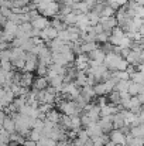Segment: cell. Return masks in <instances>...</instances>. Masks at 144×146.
Instances as JSON below:
<instances>
[{
  "label": "cell",
  "mask_w": 144,
  "mask_h": 146,
  "mask_svg": "<svg viewBox=\"0 0 144 146\" xmlns=\"http://www.w3.org/2000/svg\"><path fill=\"white\" fill-rule=\"evenodd\" d=\"M106 68L109 71H126L127 67H129V62L124 57H122L119 52L116 51H110L106 54V58H105V62Z\"/></svg>",
  "instance_id": "obj_1"
},
{
  "label": "cell",
  "mask_w": 144,
  "mask_h": 146,
  "mask_svg": "<svg viewBox=\"0 0 144 146\" xmlns=\"http://www.w3.org/2000/svg\"><path fill=\"white\" fill-rule=\"evenodd\" d=\"M37 9L45 17H54L57 13H59V4L55 0H40Z\"/></svg>",
  "instance_id": "obj_2"
},
{
  "label": "cell",
  "mask_w": 144,
  "mask_h": 146,
  "mask_svg": "<svg viewBox=\"0 0 144 146\" xmlns=\"http://www.w3.org/2000/svg\"><path fill=\"white\" fill-rule=\"evenodd\" d=\"M59 109L64 115H78L81 112V108L76 105L75 101H64L59 104Z\"/></svg>",
  "instance_id": "obj_3"
},
{
  "label": "cell",
  "mask_w": 144,
  "mask_h": 146,
  "mask_svg": "<svg viewBox=\"0 0 144 146\" xmlns=\"http://www.w3.org/2000/svg\"><path fill=\"white\" fill-rule=\"evenodd\" d=\"M61 92L64 95H66V97L72 98V99H75L78 95H81V90H79V85L76 82L75 84H72V82H64Z\"/></svg>",
  "instance_id": "obj_4"
},
{
  "label": "cell",
  "mask_w": 144,
  "mask_h": 146,
  "mask_svg": "<svg viewBox=\"0 0 144 146\" xmlns=\"http://www.w3.org/2000/svg\"><path fill=\"white\" fill-rule=\"evenodd\" d=\"M124 36H126V31H124L122 27H114V29L110 31L109 43H110V44H113V46H119Z\"/></svg>",
  "instance_id": "obj_5"
},
{
  "label": "cell",
  "mask_w": 144,
  "mask_h": 146,
  "mask_svg": "<svg viewBox=\"0 0 144 146\" xmlns=\"http://www.w3.org/2000/svg\"><path fill=\"white\" fill-rule=\"evenodd\" d=\"M81 31L82 34L86 33L89 29H91V21H89V17H88V13H79L78 14V20H76V24H75Z\"/></svg>",
  "instance_id": "obj_6"
},
{
  "label": "cell",
  "mask_w": 144,
  "mask_h": 146,
  "mask_svg": "<svg viewBox=\"0 0 144 146\" xmlns=\"http://www.w3.org/2000/svg\"><path fill=\"white\" fill-rule=\"evenodd\" d=\"M109 139H110V142H113L114 145H117V146H124L126 145V135H124V132H122L120 129L110 131Z\"/></svg>",
  "instance_id": "obj_7"
},
{
  "label": "cell",
  "mask_w": 144,
  "mask_h": 146,
  "mask_svg": "<svg viewBox=\"0 0 144 146\" xmlns=\"http://www.w3.org/2000/svg\"><path fill=\"white\" fill-rule=\"evenodd\" d=\"M99 24L103 27V30H105L106 33H110L114 27H117V20H116L114 16H110V17H100Z\"/></svg>",
  "instance_id": "obj_8"
},
{
  "label": "cell",
  "mask_w": 144,
  "mask_h": 146,
  "mask_svg": "<svg viewBox=\"0 0 144 146\" xmlns=\"http://www.w3.org/2000/svg\"><path fill=\"white\" fill-rule=\"evenodd\" d=\"M88 57H89V60H91V62H89L91 65H92V64H103V62H105V58H106V52H105L103 50L96 48V50H93L92 52H89Z\"/></svg>",
  "instance_id": "obj_9"
},
{
  "label": "cell",
  "mask_w": 144,
  "mask_h": 146,
  "mask_svg": "<svg viewBox=\"0 0 144 146\" xmlns=\"http://www.w3.org/2000/svg\"><path fill=\"white\" fill-rule=\"evenodd\" d=\"M89 62H91V60H89L88 55L79 54V55L76 57V60H75V68L79 70V71H88V68H89V65H91Z\"/></svg>",
  "instance_id": "obj_10"
},
{
  "label": "cell",
  "mask_w": 144,
  "mask_h": 146,
  "mask_svg": "<svg viewBox=\"0 0 144 146\" xmlns=\"http://www.w3.org/2000/svg\"><path fill=\"white\" fill-rule=\"evenodd\" d=\"M31 26L36 30H44L45 27L49 26V21H48V19L45 16H36L31 20Z\"/></svg>",
  "instance_id": "obj_11"
},
{
  "label": "cell",
  "mask_w": 144,
  "mask_h": 146,
  "mask_svg": "<svg viewBox=\"0 0 144 146\" xmlns=\"http://www.w3.org/2000/svg\"><path fill=\"white\" fill-rule=\"evenodd\" d=\"M99 126L102 128L103 132H110L113 129V115H106V116H102L99 121H97Z\"/></svg>",
  "instance_id": "obj_12"
},
{
  "label": "cell",
  "mask_w": 144,
  "mask_h": 146,
  "mask_svg": "<svg viewBox=\"0 0 144 146\" xmlns=\"http://www.w3.org/2000/svg\"><path fill=\"white\" fill-rule=\"evenodd\" d=\"M41 37H43L45 41H52L54 38L58 37V30L54 29L52 26H48L44 30H41Z\"/></svg>",
  "instance_id": "obj_13"
},
{
  "label": "cell",
  "mask_w": 144,
  "mask_h": 146,
  "mask_svg": "<svg viewBox=\"0 0 144 146\" xmlns=\"http://www.w3.org/2000/svg\"><path fill=\"white\" fill-rule=\"evenodd\" d=\"M123 126H126L123 111H122V112H116V113L113 115V128H114V129H122Z\"/></svg>",
  "instance_id": "obj_14"
},
{
  "label": "cell",
  "mask_w": 144,
  "mask_h": 146,
  "mask_svg": "<svg viewBox=\"0 0 144 146\" xmlns=\"http://www.w3.org/2000/svg\"><path fill=\"white\" fill-rule=\"evenodd\" d=\"M86 132H88L89 138H95V136H99V135L103 133V131H102V128L99 126L97 122H93L89 126H86Z\"/></svg>",
  "instance_id": "obj_15"
},
{
  "label": "cell",
  "mask_w": 144,
  "mask_h": 146,
  "mask_svg": "<svg viewBox=\"0 0 144 146\" xmlns=\"http://www.w3.org/2000/svg\"><path fill=\"white\" fill-rule=\"evenodd\" d=\"M129 85H130V80H119L114 85V91H117L119 94L129 92Z\"/></svg>",
  "instance_id": "obj_16"
},
{
  "label": "cell",
  "mask_w": 144,
  "mask_h": 146,
  "mask_svg": "<svg viewBox=\"0 0 144 146\" xmlns=\"http://www.w3.org/2000/svg\"><path fill=\"white\" fill-rule=\"evenodd\" d=\"M61 20H62L66 26H75V24H76V20H78V13H76V11H71V13L62 16Z\"/></svg>",
  "instance_id": "obj_17"
},
{
  "label": "cell",
  "mask_w": 144,
  "mask_h": 146,
  "mask_svg": "<svg viewBox=\"0 0 144 146\" xmlns=\"http://www.w3.org/2000/svg\"><path fill=\"white\" fill-rule=\"evenodd\" d=\"M117 112L116 106L112 104H105L100 106V116H106V115H114Z\"/></svg>",
  "instance_id": "obj_18"
},
{
  "label": "cell",
  "mask_w": 144,
  "mask_h": 146,
  "mask_svg": "<svg viewBox=\"0 0 144 146\" xmlns=\"http://www.w3.org/2000/svg\"><path fill=\"white\" fill-rule=\"evenodd\" d=\"M129 133L134 138H144V123L140 122L137 126H132Z\"/></svg>",
  "instance_id": "obj_19"
},
{
  "label": "cell",
  "mask_w": 144,
  "mask_h": 146,
  "mask_svg": "<svg viewBox=\"0 0 144 146\" xmlns=\"http://www.w3.org/2000/svg\"><path fill=\"white\" fill-rule=\"evenodd\" d=\"M75 80H76V84L79 87H85L86 85V80H88V71H76V75H75Z\"/></svg>",
  "instance_id": "obj_20"
},
{
  "label": "cell",
  "mask_w": 144,
  "mask_h": 146,
  "mask_svg": "<svg viewBox=\"0 0 144 146\" xmlns=\"http://www.w3.org/2000/svg\"><path fill=\"white\" fill-rule=\"evenodd\" d=\"M81 48H82V54H89L97 48V44H96V41H84L81 44Z\"/></svg>",
  "instance_id": "obj_21"
},
{
  "label": "cell",
  "mask_w": 144,
  "mask_h": 146,
  "mask_svg": "<svg viewBox=\"0 0 144 146\" xmlns=\"http://www.w3.org/2000/svg\"><path fill=\"white\" fill-rule=\"evenodd\" d=\"M48 78L47 77H38V80L34 82V88L36 90H38V91H43V90H45L48 87Z\"/></svg>",
  "instance_id": "obj_22"
},
{
  "label": "cell",
  "mask_w": 144,
  "mask_h": 146,
  "mask_svg": "<svg viewBox=\"0 0 144 146\" xmlns=\"http://www.w3.org/2000/svg\"><path fill=\"white\" fill-rule=\"evenodd\" d=\"M91 139H92L93 146H105L109 142V138H107L105 133H102V135H99V136H95V138H91Z\"/></svg>",
  "instance_id": "obj_23"
},
{
  "label": "cell",
  "mask_w": 144,
  "mask_h": 146,
  "mask_svg": "<svg viewBox=\"0 0 144 146\" xmlns=\"http://www.w3.org/2000/svg\"><path fill=\"white\" fill-rule=\"evenodd\" d=\"M130 81H133V82H137V84H141V85H144V74L136 70L133 74H130Z\"/></svg>",
  "instance_id": "obj_24"
},
{
  "label": "cell",
  "mask_w": 144,
  "mask_h": 146,
  "mask_svg": "<svg viewBox=\"0 0 144 146\" xmlns=\"http://www.w3.org/2000/svg\"><path fill=\"white\" fill-rule=\"evenodd\" d=\"M140 90H141V84H137V82H133L130 81V85H129V94L132 97H136L140 94Z\"/></svg>",
  "instance_id": "obj_25"
},
{
  "label": "cell",
  "mask_w": 144,
  "mask_h": 146,
  "mask_svg": "<svg viewBox=\"0 0 144 146\" xmlns=\"http://www.w3.org/2000/svg\"><path fill=\"white\" fill-rule=\"evenodd\" d=\"M47 121L48 122H51V123H58L59 121H61V116H59V113L57 112V111H49L47 113Z\"/></svg>",
  "instance_id": "obj_26"
},
{
  "label": "cell",
  "mask_w": 144,
  "mask_h": 146,
  "mask_svg": "<svg viewBox=\"0 0 144 146\" xmlns=\"http://www.w3.org/2000/svg\"><path fill=\"white\" fill-rule=\"evenodd\" d=\"M109 101H110V104L112 105H119L120 106V94L117 92V91H112L110 94H109Z\"/></svg>",
  "instance_id": "obj_27"
},
{
  "label": "cell",
  "mask_w": 144,
  "mask_h": 146,
  "mask_svg": "<svg viewBox=\"0 0 144 146\" xmlns=\"http://www.w3.org/2000/svg\"><path fill=\"white\" fill-rule=\"evenodd\" d=\"M40 146H57V141H54L52 138L49 136H45V138H41L40 142H38Z\"/></svg>",
  "instance_id": "obj_28"
},
{
  "label": "cell",
  "mask_w": 144,
  "mask_h": 146,
  "mask_svg": "<svg viewBox=\"0 0 144 146\" xmlns=\"http://www.w3.org/2000/svg\"><path fill=\"white\" fill-rule=\"evenodd\" d=\"M113 14H114V9H113L112 6L106 4V6L103 7L102 13H100V17H110V16H113Z\"/></svg>",
  "instance_id": "obj_29"
},
{
  "label": "cell",
  "mask_w": 144,
  "mask_h": 146,
  "mask_svg": "<svg viewBox=\"0 0 144 146\" xmlns=\"http://www.w3.org/2000/svg\"><path fill=\"white\" fill-rule=\"evenodd\" d=\"M106 1H107V4H109V6H112L114 10H117V7L127 4V1H129V0H106Z\"/></svg>",
  "instance_id": "obj_30"
},
{
  "label": "cell",
  "mask_w": 144,
  "mask_h": 146,
  "mask_svg": "<svg viewBox=\"0 0 144 146\" xmlns=\"http://www.w3.org/2000/svg\"><path fill=\"white\" fill-rule=\"evenodd\" d=\"M109 37H110V33H106V31H102V33H99V34H96V41H99V43H107L109 41Z\"/></svg>",
  "instance_id": "obj_31"
},
{
  "label": "cell",
  "mask_w": 144,
  "mask_h": 146,
  "mask_svg": "<svg viewBox=\"0 0 144 146\" xmlns=\"http://www.w3.org/2000/svg\"><path fill=\"white\" fill-rule=\"evenodd\" d=\"M31 80H33V77L30 74H26V75H23L21 82H23V85H30L31 84Z\"/></svg>",
  "instance_id": "obj_32"
},
{
  "label": "cell",
  "mask_w": 144,
  "mask_h": 146,
  "mask_svg": "<svg viewBox=\"0 0 144 146\" xmlns=\"http://www.w3.org/2000/svg\"><path fill=\"white\" fill-rule=\"evenodd\" d=\"M4 128H6L7 131H13V129H14V123H13L11 121H9V119H7V121L4 122Z\"/></svg>",
  "instance_id": "obj_33"
},
{
  "label": "cell",
  "mask_w": 144,
  "mask_h": 146,
  "mask_svg": "<svg viewBox=\"0 0 144 146\" xmlns=\"http://www.w3.org/2000/svg\"><path fill=\"white\" fill-rule=\"evenodd\" d=\"M139 119H140L141 123H144V111H140V113H139Z\"/></svg>",
  "instance_id": "obj_34"
},
{
  "label": "cell",
  "mask_w": 144,
  "mask_h": 146,
  "mask_svg": "<svg viewBox=\"0 0 144 146\" xmlns=\"http://www.w3.org/2000/svg\"><path fill=\"white\" fill-rule=\"evenodd\" d=\"M24 146H37V143H36V141H30V142H26Z\"/></svg>",
  "instance_id": "obj_35"
},
{
  "label": "cell",
  "mask_w": 144,
  "mask_h": 146,
  "mask_svg": "<svg viewBox=\"0 0 144 146\" xmlns=\"http://www.w3.org/2000/svg\"><path fill=\"white\" fill-rule=\"evenodd\" d=\"M136 1H137L140 6H144V0H136Z\"/></svg>",
  "instance_id": "obj_36"
},
{
  "label": "cell",
  "mask_w": 144,
  "mask_h": 146,
  "mask_svg": "<svg viewBox=\"0 0 144 146\" xmlns=\"http://www.w3.org/2000/svg\"><path fill=\"white\" fill-rule=\"evenodd\" d=\"M141 111H144V104H143V105H141Z\"/></svg>",
  "instance_id": "obj_37"
},
{
  "label": "cell",
  "mask_w": 144,
  "mask_h": 146,
  "mask_svg": "<svg viewBox=\"0 0 144 146\" xmlns=\"http://www.w3.org/2000/svg\"><path fill=\"white\" fill-rule=\"evenodd\" d=\"M74 1H82V0H74Z\"/></svg>",
  "instance_id": "obj_38"
}]
</instances>
